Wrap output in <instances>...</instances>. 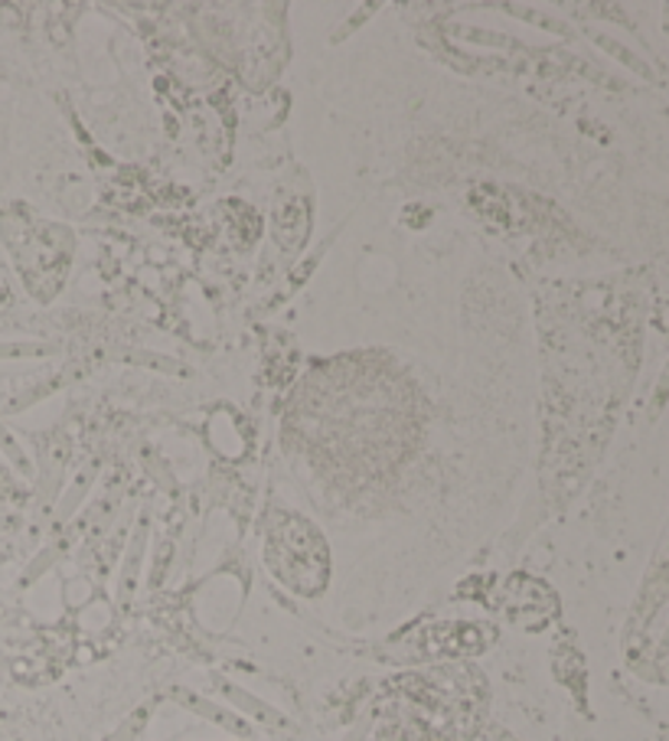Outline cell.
I'll use <instances>...</instances> for the list:
<instances>
[{"label":"cell","mask_w":669,"mask_h":741,"mask_svg":"<svg viewBox=\"0 0 669 741\" xmlns=\"http://www.w3.org/2000/svg\"><path fill=\"white\" fill-rule=\"evenodd\" d=\"M0 448H3V455H10V460H13L17 467H27V464H23V451L10 441V435H7L3 428H0Z\"/></svg>","instance_id":"2"},{"label":"cell","mask_w":669,"mask_h":741,"mask_svg":"<svg viewBox=\"0 0 669 741\" xmlns=\"http://www.w3.org/2000/svg\"><path fill=\"white\" fill-rule=\"evenodd\" d=\"M50 349L40 343H0V359H23V356H47Z\"/></svg>","instance_id":"1"},{"label":"cell","mask_w":669,"mask_h":741,"mask_svg":"<svg viewBox=\"0 0 669 741\" xmlns=\"http://www.w3.org/2000/svg\"><path fill=\"white\" fill-rule=\"evenodd\" d=\"M0 562H3V552H0Z\"/></svg>","instance_id":"4"},{"label":"cell","mask_w":669,"mask_h":741,"mask_svg":"<svg viewBox=\"0 0 669 741\" xmlns=\"http://www.w3.org/2000/svg\"><path fill=\"white\" fill-rule=\"evenodd\" d=\"M13 526H17L13 516H0V532H7V529H13Z\"/></svg>","instance_id":"3"}]
</instances>
